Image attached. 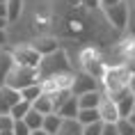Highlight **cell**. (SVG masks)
<instances>
[{
  "label": "cell",
  "mask_w": 135,
  "mask_h": 135,
  "mask_svg": "<svg viewBox=\"0 0 135 135\" xmlns=\"http://www.w3.org/2000/svg\"><path fill=\"white\" fill-rule=\"evenodd\" d=\"M69 96H73L71 89H57V92L50 96V99H53V112H55V110H60V108H62V103L69 99Z\"/></svg>",
  "instance_id": "obj_22"
},
{
  "label": "cell",
  "mask_w": 135,
  "mask_h": 135,
  "mask_svg": "<svg viewBox=\"0 0 135 135\" xmlns=\"http://www.w3.org/2000/svg\"><path fill=\"white\" fill-rule=\"evenodd\" d=\"M126 119H128V121H131V124L135 126V103H133V110L128 112V117H126Z\"/></svg>",
  "instance_id": "obj_33"
},
{
  "label": "cell",
  "mask_w": 135,
  "mask_h": 135,
  "mask_svg": "<svg viewBox=\"0 0 135 135\" xmlns=\"http://www.w3.org/2000/svg\"><path fill=\"white\" fill-rule=\"evenodd\" d=\"M5 7H7V23H16L18 18H21V14H23V0H7Z\"/></svg>",
  "instance_id": "obj_16"
},
{
  "label": "cell",
  "mask_w": 135,
  "mask_h": 135,
  "mask_svg": "<svg viewBox=\"0 0 135 135\" xmlns=\"http://www.w3.org/2000/svg\"><path fill=\"white\" fill-rule=\"evenodd\" d=\"M76 121L80 126H87V124H94V121H101L99 108H80L78 114H76Z\"/></svg>",
  "instance_id": "obj_14"
},
{
  "label": "cell",
  "mask_w": 135,
  "mask_h": 135,
  "mask_svg": "<svg viewBox=\"0 0 135 135\" xmlns=\"http://www.w3.org/2000/svg\"><path fill=\"white\" fill-rule=\"evenodd\" d=\"M9 53H12L14 64H18V66L39 69V64H41V55H39V53L30 46V44H25V46H16V48H12Z\"/></svg>",
  "instance_id": "obj_3"
},
{
  "label": "cell",
  "mask_w": 135,
  "mask_h": 135,
  "mask_svg": "<svg viewBox=\"0 0 135 135\" xmlns=\"http://www.w3.org/2000/svg\"><path fill=\"white\" fill-rule=\"evenodd\" d=\"M30 105H32V110H37L39 114H50L53 112V99H50L48 94H41V96L35 99Z\"/></svg>",
  "instance_id": "obj_17"
},
{
  "label": "cell",
  "mask_w": 135,
  "mask_h": 135,
  "mask_svg": "<svg viewBox=\"0 0 135 135\" xmlns=\"http://www.w3.org/2000/svg\"><path fill=\"white\" fill-rule=\"evenodd\" d=\"M5 44H7V32L0 30V48H5Z\"/></svg>",
  "instance_id": "obj_32"
},
{
  "label": "cell",
  "mask_w": 135,
  "mask_h": 135,
  "mask_svg": "<svg viewBox=\"0 0 135 135\" xmlns=\"http://www.w3.org/2000/svg\"><path fill=\"white\" fill-rule=\"evenodd\" d=\"M83 5L89 7V9H94V7H99V0H83Z\"/></svg>",
  "instance_id": "obj_31"
},
{
  "label": "cell",
  "mask_w": 135,
  "mask_h": 135,
  "mask_svg": "<svg viewBox=\"0 0 135 135\" xmlns=\"http://www.w3.org/2000/svg\"><path fill=\"white\" fill-rule=\"evenodd\" d=\"M117 2H121V0H99V7L101 9H108V7H114Z\"/></svg>",
  "instance_id": "obj_30"
},
{
  "label": "cell",
  "mask_w": 135,
  "mask_h": 135,
  "mask_svg": "<svg viewBox=\"0 0 135 135\" xmlns=\"http://www.w3.org/2000/svg\"><path fill=\"white\" fill-rule=\"evenodd\" d=\"M114 126H117V133L119 135H135V126L128 119H117Z\"/></svg>",
  "instance_id": "obj_23"
},
{
  "label": "cell",
  "mask_w": 135,
  "mask_h": 135,
  "mask_svg": "<svg viewBox=\"0 0 135 135\" xmlns=\"http://www.w3.org/2000/svg\"><path fill=\"white\" fill-rule=\"evenodd\" d=\"M7 25H9V23H7V18H0V30H5Z\"/></svg>",
  "instance_id": "obj_35"
},
{
  "label": "cell",
  "mask_w": 135,
  "mask_h": 135,
  "mask_svg": "<svg viewBox=\"0 0 135 135\" xmlns=\"http://www.w3.org/2000/svg\"><path fill=\"white\" fill-rule=\"evenodd\" d=\"M32 131H30L28 126H25V121L23 119H16L14 126H12V135H30Z\"/></svg>",
  "instance_id": "obj_25"
},
{
  "label": "cell",
  "mask_w": 135,
  "mask_h": 135,
  "mask_svg": "<svg viewBox=\"0 0 135 135\" xmlns=\"http://www.w3.org/2000/svg\"><path fill=\"white\" fill-rule=\"evenodd\" d=\"M105 12V18L110 21L114 30H126V18H128V0H121L117 2L114 7H108L103 9Z\"/></svg>",
  "instance_id": "obj_4"
},
{
  "label": "cell",
  "mask_w": 135,
  "mask_h": 135,
  "mask_svg": "<svg viewBox=\"0 0 135 135\" xmlns=\"http://www.w3.org/2000/svg\"><path fill=\"white\" fill-rule=\"evenodd\" d=\"M71 66H69V57L64 50L57 48L55 53L41 57V64H39V76L46 78V76H55V73H69Z\"/></svg>",
  "instance_id": "obj_2"
},
{
  "label": "cell",
  "mask_w": 135,
  "mask_h": 135,
  "mask_svg": "<svg viewBox=\"0 0 135 135\" xmlns=\"http://www.w3.org/2000/svg\"><path fill=\"white\" fill-rule=\"evenodd\" d=\"M30 135H48V133H46V131H41V128H39V131H32V133H30Z\"/></svg>",
  "instance_id": "obj_36"
},
{
  "label": "cell",
  "mask_w": 135,
  "mask_h": 135,
  "mask_svg": "<svg viewBox=\"0 0 135 135\" xmlns=\"http://www.w3.org/2000/svg\"><path fill=\"white\" fill-rule=\"evenodd\" d=\"M124 69H126V71L131 73V78H135V57L126 60V64H124Z\"/></svg>",
  "instance_id": "obj_29"
},
{
  "label": "cell",
  "mask_w": 135,
  "mask_h": 135,
  "mask_svg": "<svg viewBox=\"0 0 135 135\" xmlns=\"http://www.w3.org/2000/svg\"><path fill=\"white\" fill-rule=\"evenodd\" d=\"M30 108H32V105H30V103H28V101H18V103H14V105H12V108H9V117H12V119H23V117H25V114H28V110H30Z\"/></svg>",
  "instance_id": "obj_20"
},
{
  "label": "cell",
  "mask_w": 135,
  "mask_h": 135,
  "mask_svg": "<svg viewBox=\"0 0 135 135\" xmlns=\"http://www.w3.org/2000/svg\"><path fill=\"white\" fill-rule=\"evenodd\" d=\"M5 2H7V0H0V5H5Z\"/></svg>",
  "instance_id": "obj_38"
},
{
  "label": "cell",
  "mask_w": 135,
  "mask_h": 135,
  "mask_svg": "<svg viewBox=\"0 0 135 135\" xmlns=\"http://www.w3.org/2000/svg\"><path fill=\"white\" fill-rule=\"evenodd\" d=\"M101 135H119V133H117V126H114V124H103Z\"/></svg>",
  "instance_id": "obj_28"
},
{
  "label": "cell",
  "mask_w": 135,
  "mask_h": 135,
  "mask_svg": "<svg viewBox=\"0 0 135 135\" xmlns=\"http://www.w3.org/2000/svg\"><path fill=\"white\" fill-rule=\"evenodd\" d=\"M101 128H103V121L87 124V126H83V135H101Z\"/></svg>",
  "instance_id": "obj_26"
},
{
  "label": "cell",
  "mask_w": 135,
  "mask_h": 135,
  "mask_svg": "<svg viewBox=\"0 0 135 135\" xmlns=\"http://www.w3.org/2000/svg\"><path fill=\"white\" fill-rule=\"evenodd\" d=\"M12 66H14L12 53H9L7 48H0V87L5 85V80H7V73L12 71Z\"/></svg>",
  "instance_id": "obj_13"
},
{
  "label": "cell",
  "mask_w": 135,
  "mask_h": 135,
  "mask_svg": "<svg viewBox=\"0 0 135 135\" xmlns=\"http://www.w3.org/2000/svg\"><path fill=\"white\" fill-rule=\"evenodd\" d=\"M23 121H25V126H28L30 131H39V128H41V124H44V114H39L37 110H32V108H30L28 114L23 117Z\"/></svg>",
  "instance_id": "obj_19"
},
{
  "label": "cell",
  "mask_w": 135,
  "mask_h": 135,
  "mask_svg": "<svg viewBox=\"0 0 135 135\" xmlns=\"http://www.w3.org/2000/svg\"><path fill=\"white\" fill-rule=\"evenodd\" d=\"M41 94H44V92H41V85L37 83V85L23 87V89H21V99H23V101H28V103H32V101H35V99H39Z\"/></svg>",
  "instance_id": "obj_21"
},
{
  "label": "cell",
  "mask_w": 135,
  "mask_h": 135,
  "mask_svg": "<svg viewBox=\"0 0 135 135\" xmlns=\"http://www.w3.org/2000/svg\"><path fill=\"white\" fill-rule=\"evenodd\" d=\"M21 101V92L2 85L0 87V114H9V108Z\"/></svg>",
  "instance_id": "obj_6"
},
{
  "label": "cell",
  "mask_w": 135,
  "mask_h": 135,
  "mask_svg": "<svg viewBox=\"0 0 135 135\" xmlns=\"http://www.w3.org/2000/svg\"><path fill=\"white\" fill-rule=\"evenodd\" d=\"M133 7H135V0H133Z\"/></svg>",
  "instance_id": "obj_39"
},
{
  "label": "cell",
  "mask_w": 135,
  "mask_h": 135,
  "mask_svg": "<svg viewBox=\"0 0 135 135\" xmlns=\"http://www.w3.org/2000/svg\"><path fill=\"white\" fill-rule=\"evenodd\" d=\"M126 30L128 35L135 39V7L131 5V0H128V18H126Z\"/></svg>",
  "instance_id": "obj_24"
},
{
  "label": "cell",
  "mask_w": 135,
  "mask_h": 135,
  "mask_svg": "<svg viewBox=\"0 0 135 135\" xmlns=\"http://www.w3.org/2000/svg\"><path fill=\"white\" fill-rule=\"evenodd\" d=\"M37 83H41L39 69H28V66H18V64L12 66V71L7 73V80H5V85H7V87L18 89V92H21L23 87L37 85Z\"/></svg>",
  "instance_id": "obj_1"
},
{
  "label": "cell",
  "mask_w": 135,
  "mask_h": 135,
  "mask_svg": "<svg viewBox=\"0 0 135 135\" xmlns=\"http://www.w3.org/2000/svg\"><path fill=\"white\" fill-rule=\"evenodd\" d=\"M133 103H135V96L131 94V89H126V92L121 94L119 99L114 101V105H117V112H119V119H126L128 112L133 110Z\"/></svg>",
  "instance_id": "obj_11"
},
{
  "label": "cell",
  "mask_w": 135,
  "mask_h": 135,
  "mask_svg": "<svg viewBox=\"0 0 135 135\" xmlns=\"http://www.w3.org/2000/svg\"><path fill=\"white\" fill-rule=\"evenodd\" d=\"M30 46H32V48H35L41 57L50 55V53H55V50L60 48V46H57V39H53V37H39V39L32 41Z\"/></svg>",
  "instance_id": "obj_8"
},
{
  "label": "cell",
  "mask_w": 135,
  "mask_h": 135,
  "mask_svg": "<svg viewBox=\"0 0 135 135\" xmlns=\"http://www.w3.org/2000/svg\"><path fill=\"white\" fill-rule=\"evenodd\" d=\"M55 135H83V126L76 119H64Z\"/></svg>",
  "instance_id": "obj_18"
},
{
  "label": "cell",
  "mask_w": 135,
  "mask_h": 135,
  "mask_svg": "<svg viewBox=\"0 0 135 135\" xmlns=\"http://www.w3.org/2000/svg\"><path fill=\"white\" fill-rule=\"evenodd\" d=\"M14 126V119L9 114H0V131H12Z\"/></svg>",
  "instance_id": "obj_27"
},
{
  "label": "cell",
  "mask_w": 135,
  "mask_h": 135,
  "mask_svg": "<svg viewBox=\"0 0 135 135\" xmlns=\"http://www.w3.org/2000/svg\"><path fill=\"white\" fill-rule=\"evenodd\" d=\"M62 117L55 112H50V114H44V124H41V131H46L48 135H55L57 131H60V126H62Z\"/></svg>",
  "instance_id": "obj_15"
},
{
  "label": "cell",
  "mask_w": 135,
  "mask_h": 135,
  "mask_svg": "<svg viewBox=\"0 0 135 135\" xmlns=\"http://www.w3.org/2000/svg\"><path fill=\"white\" fill-rule=\"evenodd\" d=\"M99 114H101V121H103V124H117V119H119V112H117L114 101L108 99V96H103V101H101Z\"/></svg>",
  "instance_id": "obj_7"
},
{
  "label": "cell",
  "mask_w": 135,
  "mask_h": 135,
  "mask_svg": "<svg viewBox=\"0 0 135 135\" xmlns=\"http://www.w3.org/2000/svg\"><path fill=\"white\" fill-rule=\"evenodd\" d=\"M83 66H85V69H83V73H87V76H92L94 80H99L101 83V78H103V73H105V64L101 62L99 57H92V60H87V62H83Z\"/></svg>",
  "instance_id": "obj_9"
},
{
  "label": "cell",
  "mask_w": 135,
  "mask_h": 135,
  "mask_svg": "<svg viewBox=\"0 0 135 135\" xmlns=\"http://www.w3.org/2000/svg\"><path fill=\"white\" fill-rule=\"evenodd\" d=\"M103 96H105V94L101 92V89H94V92L76 96V101H78V108H99L101 101H103Z\"/></svg>",
  "instance_id": "obj_10"
},
{
  "label": "cell",
  "mask_w": 135,
  "mask_h": 135,
  "mask_svg": "<svg viewBox=\"0 0 135 135\" xmlns=\"http://www.w3.org/2000/svg\"><path fill=\"white\" fill-rule=\"evenodd\" d=\"M0 135H12V131H0Z\"/></svg>",
  "instance_id": "obj_37"
},
{
  "label": "cell",
  "mask_w": 135,
  "mask_h": 135,
  "mask_svg": "<svg viewBox=\"0 0 135 135\" xmlns=\"http://www.w3.org/2000/svg\"><path fill=\"white\" fill-rule=\"evenodd\" d=\"M0 18H7V7L5 5H0Z\"/></svg>",
  "instance_id": "obj_34"
},
{
  "label": "cell",
  "mask_w": 135,
  "mask_h": 135,
  "mask_svg": "<svg viewBox=\"0 0 135 135\" xmlns=\"http://www.w3.org/2000/svg\"><path fill=\"white\" fill-rule=\"evenodd\" d=\"M69 89H71L73 96H80V94L101 89V83H99V80H94L92 76H87V73H78V76H73V83H71Z\"/></svg>",
  "instance_id": "obj_5"
},
{
  "label": "cell",
  "mask_w": 135,
  "mask_h": 135,
  "mask_svg": "<svg viewBox=\"0 0 135 135\" xmlns=\"http://www.w3.org/2000/svg\"><path fill=\"white\" fill-rule=\"evenodd\" d=\"M78 101H76V96H69V99L62 103V108L60 110H55V114H60L62 119H76V114H78Z\"/></svg>",
  "instance_id": "obj_12"
}]
</instances>
